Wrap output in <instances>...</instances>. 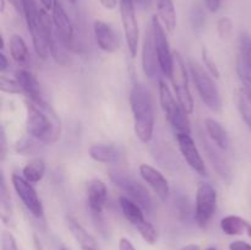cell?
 Instances as JSON below:
<instances>
[{
	"label": "cell",
	"mask_w": 251,
	"mask_h": 250,
	"mask_svg": "<svg viewBox=\"0 0 251 250\" xmlns=\"http://www.w3.org/2000/svg\"><path fill=\"white\" fill-rule=\"evenodd\" d=\"M130 107L134 118V131L144 144L151 141L154 129V112L151 93L145 86L136 83L130 92Z\"/></svg>",
	"instance_id": "1"
},
{
	"label": "cell",
	"mask_w": 251,
	"mask_h": 250,
	"mask_svg": "<svg viewBox=\"0 0 251 250\" xmlns=\"http://www.w3.org/2000/svg\"><path fill=\"white\" fill-rule=\"evenodd\" d=\"M189 69H190L194 85L206 107L212 112H220L222 109V98H221L220 91L215 81L212 80V75L195 61L189 63Z\"/></svg>",
	"instance_id": "2"
},
{
	"label": "cell",
	"mask_w": 251,
	"mask_h": 250,
	"mask_svg": "<svg viewBox=\"0 0 251 250\" xmlns=\"http://www.w3.org/2000/svg\"><path fill=\"white\" fill-rule=\"evenodd\" d=\"M26 130L27 134L44 144H53L58 139V131L41 107L34 103H26Z\"/></svg>",
	"instance_id": "3"
},
{
	"label": "cell",
	"mask_w": 251,
	"mask_h": 250,
	"mask_svg": "<svg viewBox=\"0 0 251 250\" xmlns=\"http://www.w3.org/2000/svg\"><path fill=\"white\" fill-rule=\"evenodd\" d=\"M109 179L115 186L120 189L125 196L131 199L132 201L140 205L142 210L146 212H151L152 207H153V201H152L151 195H150L149 190L142 185L140 181L130 176L129 174L125 172L119 171V169H114V171H109Z\"/></svg>",
	"instance_id": "4"
},
{
	"label": "cell",
	"mask_w": 251,
	"mask_h": 250,
	"mask_svg": "<svg viewBox=\"0 0 251 250\" xmlns=\"http://www.w3.org/2000/svg\"><path fill=\"white\" fill-rule=\"evenodd\" d=\"M24 2V16L27 27L31 33L34 50L42 59H47L50 55L48 39L44 32L41 20V9L37 7L36 0H22Z\"/></svg>",
	"instance_id": "5"
},
{
	"label": "cell",
	"mask_w": 251,
	"mask_h": 250,
	"mask_svg": "<svg viewBox=\"0 0 251 250\" xmlns=\"http://www.w3.org/2000/svg\"><path fill=\"white\" fill-rule=\"evenodd\" d=\"M169 77L176 92V100L188 114H191L194 112V100L189 88L188 71L178 51H173V69Z\"/></svg>",
	"instance_id": "6"
},
{
	"label": "cell",
	"mask_w": 251,
	"mask_h": 250,
	"mask_svg": "<svg viewBox=\"0 0 251 250\" xmlns=\"http://www.w3.org/2000/svg\"><path fill=\"white\" fill-rule=\"evenodd\" d=\"M217 206V193L210 183H200L196 191L195 221L200 228H205L213 217Z\"/></svg>",
	"instance_id": "7"
},
{
	"label": "cell",
	"mask_w": 251,
	"mask_h": 250,
	"mask_svg": "<svg viewBox=\"0 0 251 250\" xmlns=\"http://www.w3.org/2000/svg\"><path fill=\"white\" fill-rule=\"evenodd\" d=\"M120 16H122L123 29L126 39L130 55L134 58L137 54V47L140 42V29L135 12L134 0H120Z\"/></svg>",
	"instance_id": "8"
},
{
	"label": "cell",
	"mask_w": 251,
	"mask_h": 250,
	"mask_svg": "<svg viewBox=\"0 0 251 250\" xmlns=\"http://www.w3.org/2000/svg\"><path fill=\"white\" fill-rule=\"evenodd\" d=\"M151 28L152 34H153L154 48H156L157 56H158L159 69H161V71L164 75L169 77L172 69H173V53H172L171 48H169V42L167 39V34L166 31H164L163 25L159 21L157 15L152 17Z\"/></svg>",
	"instance_id": "9"
},
{
	"label": "cell",
	"mask_w": 251,
	"mask_h": 250,
	"mask_svg": "<svg viewBox=\"0 0 251 250\" xmlns=\"http://www.w3.org/2000/svg\"><path fill=\"white\" fill-rule=\"evenodd\" d=\"M11 183L15 191H16L17 196L21 199L25 207H26L34 217H42L44 213L43 205H42L41 199L38 198L37 191L34 190L32 184L29 183V181H27L24 176L20 175V174L17 173H14L11 175Z\"/></svg>",
	"instance_id": "10"
},
{
	"label": "cell",
	"mask_w": 251,
	"mask_h": 250,
	"mask_svg": "<svg viewBox=\"0 0 251 250\" xmlns=\"http://www.w3.org/2000/svg\"><path fill=\"white\" fill-rule=\"evenodd\" d=\"M51 20H53L56 36L60 39L61 43L66 48H73L74 38H75L74 26L60 0H54L53 9H51Z\"/></svg>",
	"instance_id": "11"
},
{
	"label": "cell",
	"mask_w": 251,
	"mask_h": 250,
	"mask_svg": "<svg viewBox=\"0 0 251 250\" xmlns=\"http://www.w3.org/2000/svg\"><path fill=\"white\" fill-rule=\"evenodd\" d=\"M176 137L179 150H180L181 154H183L184 159L189 164V167H191L200 175H206L205 162H203L202 157H201L191 135L176 134Z\"/></svg>",
	"instance_id": "12"
},
{
	"label": "cell",
	"mask_w": 251,
	"mask_h": 250,
	"mask_svg": "<svg viewBox=\"0 0 251 250\" xmlns=\"http://www.w3.org/2000/svg\"><path fill=\"white\" fill-rule=\"evenodd\" d=\"M15 78L19 82L22 93H25L32 103L44 108L46 103H44L43 92H42V87L36 76L27 69H19L15 73Z\"/></svg>",
	"instance_id": "13"
},
{
	"label": "cell",
	"mask_w": 251,
	"mask_h": 250,
	"mask_svg": "<svg viewBox=\"0 0 251 250\" xmlns=\"http://www.w3.org/2000/svg\"><path fill=\"white\" fill-rule=\"evenodd\" d=\"M139 173L145 183L154 191V194L162 201H167V199L169 198L171 189H169V183L166 176L158 169L145 163L139 167Z\"/></svg>",
	"instance_id": "14"
},
{
	"label": "cell",
	"mask_w": 251,
	"mask_h": 250,
	"mask_svg": "<svg viewBox=\"0 0 251 250\" xmlns=\"http://www.w3.org/2000/svg\"><path fill=\"white\" fill-rule=\"evenodd\" d=\"M93 32H95L96 42L103 51L114 53L119 49V36L107 22L100 21V20L95 21Z\"/></svg>",
	"instance_id": "15"
},
{
	"label": "cell",
	"mask_w": 251,
	"mask_h": 250,
	"mask_svg": "<svg viewBox=\"0 0 251 250\" xmlns=\"http://www.w3.org/2000/svg\"><path fill=\"white\" fill-rule=\"evenodd\" d=\"M201 144H202L203 151H205L206 156H207L208 161L212 164V167L215 168V171L217 172L220 178L222 179L225 183H230L233 178L232 169H230L229 164L222 157V154L217 151L218 149L216 145H212L207 139H205L203 136H201Z\"/></svg>",
	"instance_id": "16"
},
{
	"label": "cell",
	"mask_w": 251,
	"mask_h": 250,
	"mask_svg": "<svg viewBox=\"0 0 251 250\" xmlns=\"http://www.w3.org/2000/svg\"><path fill=\"white\" fill-rule=\"evenodd\" d=\"M142 70L149 78H154L157 76V69L159 68L158 56L154 48L153 34L150 27L145 33L144 43H142Z\"/></svg>",
	"instance_id": "17"
},
{
	"label": "cell",
	"mask_w": 251,
	"mask_h": 250,
	"mask_svg": "<svg viewBox=\"0 0 251 250\" xmlns=\"http://www.w3.org/2000/svg\"><path fill=\"white\" fill-rule=\"evenodd\" d=\"M107 185L100 179H93L87 185V203L91 212L100 216L107 201Z\"/></svg>",
	"instance_id": "18"
},
{
	"label": "cell",
	"mask_w": 251,
	"mask_h": 250,
	"mask_svg": "<svg viewBox=\"0 0 251 250\" xmlns=\"http://www.w3.org/2000/svg\"><path fill=\"white\" fill-rule=\"evenodd\" d=\"M88 154L96 162L104 164L118 163L120 161V151L114 145L96 144L92 145L88 150Z\"/></svg>",
	"instance_id": "19"
},
{
	"label": "cell",
	"mask_w": 251,
	"mask_h": 250,
	"mask_svg": "<svg viewBox=\"0 0 251 250\" xmlns=\"http://www.w3.org/2000/svg\"><path fill=\"white\" fill-rule=\"evenodd\" d=\"M158 95L162 110L166 115V119L169 122L179 112V109H181V105L176 102L174 96L172 95L171 88L163 80L158 81Z\"/></svg>",
	"instance_id": "20"
},
{
	"label": "cell",
	"mask_w": 251,
	"mask_h": 250,
	"mask_svg": "<svg viewBox=\"0 0 251 250\" xmlns=\"http://www.w3.org/2000/svg\"><path fill=\"white\" fill-rule=\"evenodd\" d=\"M205 129L213 145H216L220 150L228 149V146H229V136H228L227 130L225 129V126L220 122L212 119V118H207L205 120Z\"/></svg>",
	"instance_id": "21"
},
{
	"label": "cell",
	"mask_w": 251,
	"mask_h": 250,
	"mask_svg": "<svg viewBox=\"0 0 251 250\" xmlns=\"http://www.w3.org/2000/svg\"><path fill=\"white\" fill-rule=\"evenodd\" d=\"M119 205L120 208H122L123 215L125 216V218H126L135 228H137L139 225H141L142 223L146 222L144 212H142V211H144L142 207L140 205H137L135 201H132L131 199H129L125 195L120 196Z\"/></svg>",
	"instance_id": "22"
},
{
	"label": "cell",
	"mask_w": 251,
	"mask_h": 250,
	"mask_svg": "<svg viewBox=\"0 0 251 250\" xmlns=\"http://www.w3.org/2000/svg\"><path fill=\"white\" fill-rule=\"evenodd\" d=\"M234 104L245 124L251 127V93L243 86L235 87Z\"/></svg>",
	"instance_id": "23"
},
{
	"label": "cell",
	"mask_w": 251,
	"mask_h": 250,
	"mask_svg": "<svg viewBox=\"0 0 251 250\" xmlns=\"http://www.w3.org/2000/svg\"><path fill=\"white\" fill-rule=\"evenodd\" d=\"M158 19L168 32L176 29V12L173 0H158Z\"/></svg>",
	"instance_id": "24"
},
{
	"label": "cell",
	"mask_w": 251,
	"mask_h": 250,
	"mask_svg": "<svg viewBox=\"0 0 251 250\" xmlns=\"http://www.w3.org/2000/svg\"><path fill=\"white\" fill-rule=\"evenodd\" d=\"M249 225L250 222L234 215L226 216L221 221V229L227 235H242L248 233Z\"/></svg>",
	"instance_id": "25"
},
{
	"label": "cell",
	"mask_w": 251,
	"mask_h": 250,
	"mask_svg": "<svg viewBox=\"0 0 251 250\" xmlns=\"http://www.w3.org/2000/svg\"><path fill=\"white\" fill-rule=\"evenodd\" d=\"M66 223H68V227L70 229L71 234L75 237V239L80 243L81 248L83 247H90V248H98L97 242L95 240V238L80 225V222L75 220L71 216L66 217Z\"/></svg>",
	"instance_id": "26"
},
{
	"label": "cell",
	"mask_w": 251,
	"mask_h": 250,
	"mask_svg": "<svg viewBox=\"0 0 251 250\" xmlns=\"http://www.w3.org/2000/svg\"><path fill=\"white\" fill-rule=\"evenodd\" d=\"M46 173V162L42 158H32L22 169V176L31 184L39 183Z\"/></svg>",
	"instance_id": "27"
},
{
	"label": "cell",
	"mask_w": 251,
	"mask_h": 250,
	"mask_svg": "<svg viewBox=\"0 0 251 250\" xmlns=\"http://www.w3.org/2000/svg\"><path fill=\"white\" fill-rule=\"evenodd\" d=\"M10 54L16 63L26 64L29 59V51L25 39L20 34H12L10 37Z\"/></svg>",
	"instance_id": "28"
},
{
	"label": "cell",
	"mask_w": 251,
	"mask_h": 250,
	"mask_svg": "<svg viewBox=\"0 0 251 250\" xmlns=\"http://www.w3.org/2000/svg\"><path fill=\"white\" fill-rule=\"evenodd\" d=\"M0 206H1V220L5 223H9L12 217L11 198L5 183L4 175H1V185H0Z\"/></svg>",
	"instance_id": "29"
},
{
	"label": "cell",
	"mask_w": 251,
	"mask_h": 250,
	"mask_svg": "<svg viewBox=\"0 0 251 250\" xmlns=\"http://www.w3.org/2000/svg\"><path fill=\"white\" fill-rule=\"evenodd\" d=\"M239 55L251 73V36L248 32H242L239 37Z\"/></svg>",
	"instance_id": "30"
},
{
	"label": "cell",
	"mask_w": 251,
	"mask_h": 250,
	"mask_svg": "<svg viewBox=\"0 0 251 250\" xmlns=\"http://www.w3.org/2000/svg\"><path fill=\"white\" fill-rule=\"evenodd\" d=\"M136 229H137V232L140 233V235H141L142 239H144L145 242L149 243V244H151V245L156 244L157 239H158V233H157L156 228H154L153 225L149 222V221H146V222L142 223L141 225H139Z\"/></svg>",
	"instance_id": "31"
},
{
	"label": "cell",
	"mask_w": 251,
	"mask_h": 250,
	"mask_svg": "<svg viewBox=\"0 0 251 250\" xmlns=\"http://www.w3.org/2000/svg\"><path fill=\"white\" fill-rule=\"evenodd\" d=\"M0 90L5 93H10V95H19V93H22L21 87H20L19 82L12 78L6 77L5 75H1L0 77Z\"/></svg>",
	"instance_id": "32"
},
{
	"label": "cell",
	"mask_w": 251,
	"mask_h": 250,
	"mask_svg": "<svg viewBox=\"0 0 251 250\" xmlns=\"http://www.w3.org/2000/svg\"><path fill=\"white\" fill-rule=\"evenodd\" d=\"M233 31V22L229 17L225 16L221 17L217 22V32L218 36L222 39H228L232 36Z\"/></svg>",
	"instance_id": "33"
},
{
	"label": "cell",
	"mask_w": 251,
	"mask_h": 250,
	"mask_svg": "<svg viewBox=\"0 0 251 250\" xmlns=\"http://www.w3.org/2000/svg\"><path fill=\"white\" fill-rule=\"evenodd\" d=\"M201 55H202V61H203V65L206 66V70H207L213 77L216 78L220 77L221 75L220 70H218L217 65H216V63L213 61L212 56L210 55V53H208V50L206 49V47H203L202 50H201Z\"/></svg>",
	"instance_id": "34"
},
{
	"label": "cell",
	"mask_w": 251,
	"mask_h": 250,
	"mask_svg": "<svg viewBox=\"0 0 251 250\" xmlns=\"http://www.w3.org/2000/svg\"><path fill=\"white\" fill-rule=\"evenodd\" d=\"M29 136V135H28ZM32 136L28 137H25V139H21L19 141V144H17L16 146V151L19 152V153H22V154H29V153H33L34 152V147H36V144H34V141Z\"/></svg>",
	"instance_id": "35"
},
{
	"label": "cell",
	"mask_w": 251,
	"mask_h": 250,
	"mask_svg": "<svg viewBox=\"0 0 251 250\" xmlns=\"http://www.w3.org/2000/svg\"><path fill=\"white\" fill-rule=\"evenodd\" d=\"M176 210H178L179 216L180 218H188L189 215H190V203H189L188 198L185 196H179L176 200Z\"/></svg>",
	"instance_id": "36"
},
{
	"label": "cell",
	"mask_w": 251,
	"mask_h": 250,
	"mask_svg": "<svg viewBox=\"0 0 251 250\" xmlns=\"http://www.w3.org/2000/svg\"><path fill=\"white\" fill-rule=\"evenodd\" d=\"M1 250H19L15 237L7 230H4L1 235Z\"/></svg>",
	"instance_id": "37"
},
{
	"label": "cell",
	"mask_w": 251,
	"mask_h": 250,
	"mask_svg": "<svg viewBox=\"0 0 251 250\" xmlns=\"http://www.w3.org/2000/svg\"><path fill=\"white\" fill-rule=\"evenodd\" d=\"M191 21L195 27L202 26L203 21H205V15L200 7H194L193 12H191Z\"/></svg>",
	"instance_id": "38"
},
{
	"label": "cell",
	"mask_w": 251,
	"mask_h": 250,
	"mask_svg": "<svg viewBox=\"0 0 251 250\" xmlns=\"http://www.w3.org/2000/svg\"><path fill=\"white\" fill-rule=\"evenodd\" d=\"M229 250H251V244L245 240H234L229 244Z\"/></svg>",
	"instance_id": "39"
},
{
	"label": "cell",
	"mask_w": 251,
	"mask_h": 250,
	"mask_svg": "<svg viewBox=\"0 0 251 250\" xmlns=\"http://www.w3.org/2000/svg\"><path fill=\"white\" fill-rule=\"evenodd\" d=\"M6 134H5L4 126H1V131H0V154H1V159L4 161L5 156H6Z\"/></svg>",
	"instance_id": "40"
},
{
	"label": "cell",
	"mask_w": 251,
	"mask_h": 250,
	"mask_svg": "<svg viewBox=\"0 0 251 250\" xmlns=\"http://www.w3.org/2000/svg\"><path fill=\"white\" fill-rule=\"evenodd\" d=\"M206 7L210 12H217L221 7V0H205Z\"/></svg>",
	"instance_id": "41"
},
{
	"label": "cell",
	"mask_w": 251,
	"mask_h": 250,
	"mask_svg": "<svg viewBox=\"0 0 251 250\" xmlns=\"http://www.w3.org/2000/svg\"><path fill=\"white\" fill-rule=\"evenodd\" d=\"M119 250H136L134 244L127 238H122L119 240Z\"/></svg>",
	"instance_id": "42"
},
{
	"label": "cell",
	"mask_w": 251,
	"mask_h": 250,
	"mask_svg": "<svg viewBox=\"0 0 251 250\" xmlns=\"http://www.w3.org/2000/svg\"><path fill=\"white\" fill-rule=\"evenodd\" d=\"M100 5L107 10H113L117 7L118 0H100Z\"/></svg>",
	"instance_id": "43"
},
{
	"label": "cell",
	"mask_w": 251,
	"mask_h": 250,
	"mask_svg": "<svg viewBox=\"0 0 251 250\" xmlns=\"http://www.w3.org/2000/svg\"><path fill=\"white\" fill-rule=\"evenodd\" d=\"M7 1L14 6V9L16 10L19 14L24 15V2H22V0H7Z\"/></svg>",
	"instance_id": "44"
},
{
	"label": "cell",
	"mask_w": 251,
	"mask_h": 250,
	"mask_svg": "<svg viewBox=\"0 0 251 250\" xmlns=\"http://www.w3.org/2000/svg\"><path fill=\"white\" fill-rule=\"evenodd\" d=\"M134 1L135 4H137V6L141 7L142 10H147L151 7L152 1H153V0H134Z\"/></svg>",
	"instance_id": "45"
},
{
	"label": "cell",
	"mask_w": 251,
	"mask_h": 250,
	"mask_svg": "<svg viewBox=\"0 0 251 250\" xmlns=\"http://www.w3.org/2000/svg\"><path fill=\"white\" fill-rule=\"evenodd\" d=\"M7 68H9V60L5 56V54L1 53L0 54V71H5Z\"/></svg>",
	"instance_id": "46"
},
{
	"label": "cell",
	"mask_w": 251,
	"mask_h": 250,
	"mask_svg": "<svg viewBox=\"0 0 251 250\" xmlns=\"http://www.w3.org/2000/svg\"><path fill=\"white\" fill-rule=\"evenodd\" d=\"M41 4L43 6V9H46L47 11L53 9V5H54V0H41Z\"/></svg>",
	"instance_id": "47"
},
{
	"label": "cell",
	"mask_w": 251,
	"mask_h": 250,
	"mask_svg": "<svg viewBox=\"0 0 251 250\" xmlns=\"http://www.w3.org/2000/svg\"><path fill=\"white\" fill-rule=\"evenodd\" d=\"M181 250H200V247L196 244H189V245H185Z\"/></svg>",
	"instance_id": "48"
},
{
	"label": "cell",
	"mask_w": 251,
	"mask_h": 250,
	"mask_svg": "<svg viewBox=\"0 0 251 250\" xmlns=\"http://www.w3.org/2000/svg\"><path fill=\"white\" fill-rule=\"evenodd\" d=\"M82 250H98V248H90V247H83L81 248Z\"/></svg>",
	"instance_id": "49"
},
{
	"label": "cell",
	"mask_w": 251,
	"mask_h": 250,
	"mask_svg": "<svg viewBox=\"0 0 251 250\" xmlns=\"http://www.w3.org/2000/svg\"><path fill=\"white\" fill-rule=\"evenodd\" d=\"M206 250H217V249H216V248H213V247H210L208 249H206Z\"/></svg>",
	"instance_id": "50"
},
{
	"label": "cell",
	"mask_w": 251,
	"mask_h": 250,
	"mask_svg": "<svg viewBox=\"0 0 251 250\" xmlns=\"http://www.w3.org/2000/svg\"><path fill=\"white\" fill-rule=\"evenodd\" d=\"M69 1H70L71 4H75V2H76V0H69Z\"/></svg>",
	"instance_id": "51"
},
{
	"label": "cell",
	"mask_w": 251,
	"mask_h": 250,
	"mask_svg": "<svg viewBox=\"0 0 251 250\" xmlns=\"http://www.w3.org/2000/svg\"><path fill=\"white\" fill-rule=\"evenodd\" d=\"M61 250H69V249H66L65 247H61Z\"/></svg>",
	"instance_id": "52"
}]
</instances>
